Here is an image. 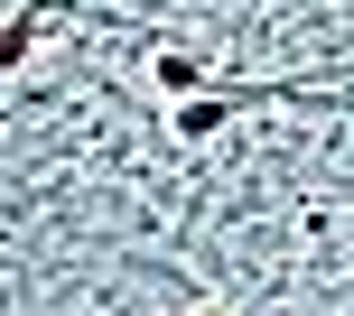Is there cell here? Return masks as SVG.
<instances>
[{
	"instance_id": "cell-1",
	"label": "cell",
	"mask_w": 354,
	"mask_h": 316,
	"mask_svg": "<svg viewBox=\"0 0 354 316\" xmlns=\"http://www.w3.org/2000/svg\"><path fill=\"white\" fill-rule=\"evenodd\" d=\"M149 75H159V93H168V103H187V93L205 84V56H187V47H159V66H149Z\"/></svg>"
},
{
	"instance_id": "cell-2",
	"label": "cell",
	"mask_w": 354,
	"mask_h": 316,
	"mask_svg": "<svg viewBox=\"0 0 354 316\" xmlns=\"http://www.w3.org/2000/svg\"><path fill=\"white\" fill-rule=\"evenodd\" d=\"M224 130V93H205V103H177V140H214Z\"/></svg>"
}]
</instances>
